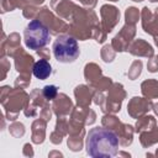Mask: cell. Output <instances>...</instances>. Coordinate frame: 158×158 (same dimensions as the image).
Returning a JSON list of instances; mask_svg holds the SVG:
<instances>
[{"label": "cell", "mask_w": 158, "mask_h": 158, "mask_svg": "<svg viewBox=\"0 0 158 158\" xmlns=\"http://www.w3.org/2000/svg\"><path fill=\"white\" fill-rule=\"evenodd\" d=\"M86 152L94 158H110L118 151L117 135L105 127H94L86 135Z\"/></svg>", "instance_id": "6da1fadb"}, {"label": "cell", "mask_w": 158, "mask_h": 158, "mask_svg": "<svg viewBox=\"0 0 158 158\" xmlns=\"http://www.w3.org/2000/svg\"><path fill=\"white\" fill-rule=\"evenodd\" d=\"M54 58L60 63H72L79 57V46L74 37L69 35L58 36L52 46Z\"/></svg>", "instance_id": "7a4b0ae2"}, {"label": "cell", "mask_w": 158, "mask_h": 158, "mask_svg": "<svg viewBox=\"0 0 158 158\" xmlns=\"http://www.w3.org/2000/svg\"><path fill=\"white\" fill-rule=\"evenodd\" d=\"M25 43L30 49H40L49 41L48 28L38 20H32L25 30Z\"/></svg>", "instance_id": "3957f363"}, {"label": "cell", "mask_w": 158, "mask_h": 158, "mask_svg": "<svg viewBox=\"0 0 158 158\" xmlns=\"http://www.w3.org/2000/svg\"><path fill=\"white\" fill-rule=\"evenodd\" d=\"M51 73H52V67L47 60L40 59V60H37L35 63V65H33V75L37 79L44 80L51 75Z\"/></svg>", "instance_id": "277c9868"}]
</instances>
